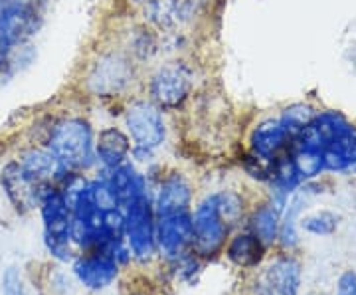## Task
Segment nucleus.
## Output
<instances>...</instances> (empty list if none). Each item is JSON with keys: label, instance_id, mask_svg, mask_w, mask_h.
Returning <instances> with one entry per match:
<instances>
[{"label": "nucleus", "instance_id": "nucleus-1", "mask_svg": "<svg viewBox=\"0 0 356 295\" xmlns=\"http://www.w3.org/2000/svg\"><path fill=\"white\" fill-rule=\"evenodd\" d=\"M48 149L64 170L88 167L93 151V135L89 123L81 119H64L51 129Z\"/></svg>", "mask_w": 356, "mask_h": 295}, {"label": "nucleus", "instance_id": "nucleus-2", "mask_svg": "<svg viewBox=\"0 0 356 295\" xmlns=\"http://www.w3.org/2000/svg\"><path fill=\"white\" fill-rule=\"evenodd\" d=\"M42 218L46 228V244L50 252L60 260H70V240H72V208L65 202L60 191L48 189L42 196Z\"/></svg>", "mask_w": 356, "mask_h": 295}, {"label": "nucleus", "instance_id": "nucleus-3", "mask_svg": "<svg viewBox=\"0 0 356 295\" xmlns=\"http://www.w3.org/2000/svg\"><path fill=\"white\" fill-rule=\"evenodd\" d=\"M156 222L153 216V208L149 202L147 193L137 196L125 206V236H127L129 250L137 260H149L154 254L156 246Z\"/></svg>", "mask_w": 356, "mask_h": 295}, {"label": "nucleus", "instance_id": "nucleus-4", "mask_svg": "<svg viewBox=\"0 0 356 295\" xmlns=\"http://www.w3.org/2000/svg\"><path fill=\"white\" fill-rule=\"evenodd\" d=\"M127 129L131 139L135 143L137 153L149 154L165 141L166 129L163 113L153 103L137 102L127 109Z\"/></svg>", "mask_w": 356, "mask_h": 295}, {"label": "nucleus", "instance_id": "nucleus-5", "mask_svg": "<svg viewBox=\"0 0 356 295\" xmlns=\"http://www.w3.org/2000/svg\"><path fill=\"white\" fill-rule=\"evenodd\" d=\"M192 230H194V248L204 254L212 256L226 242L229 224L220 214L216 194L208 196L202 205L192 214Z\"/></svg>", "mask_w": 356, "mask_h": 295}, {"label": "nucleus", "instance_id": "nucleus-6", "mask_svg": "<svg viewBox=\"0 0 356 295\" xmlns=\"http://www.w3.org/2000/svg\"><path fill=\"white\" fill-rule=\"evenodd\" d=\"M192 91V72L184 64H168L154 74L151 95L159 107L172 109L184 102Z\"/></svg>", "mask_w": 356, "mask_h": 295}, {"label": "nucleus", "instance_id": "nucleus-7", "mask_svg": "<svg viewBox=\"0 0 356 295\" xmlns=\"http://www.w3.org/2000/svg\"><path fill=\"white\" fill-rule=\"evenodd\" d=\"M156 244L168 257H178L194 244L191 212H178L168 216H156Z\"/></svg>", "mask_w": 356, "mask_h": 295}, {"label": "nucleus", "instance_id": "nucleus-8", "mask_svg": "<svg viewBox=\"0 0 356 295\" xmlns=\"http://www.w3.org/2000/svg\"><path fill=\"white\" fill-rule=\"evenodd\" d=\"M2 184L6 189L8 198L13 200V205L20 212L32 210L38 202H42L44 184L32 179L24 168H22L20 163H10L8 167L2 170Z\"/></svg>", "mask_w": 356, "mask_h": 295}, {"label": "nucleus", "instance_id": "nucleus-9", "mask_svg": "<svg viewBox=\"0 0 356 295\" xmlns=\"http://www.w3.org/2000/svg\"><path fill=\"white\" fill-rule=\"evenodd\" d=\"M301 282V268L293 257H280L267 266L257 282L259 295H297Z\"/></svg>", "mask_w": 356, "mask_h": 295}, {"label": "nucleus", "instance_id": "nucleus-10", "mask_svg": "<svg viewBox=\"0 0 356 295\" xmlns=\"http://www.w3.org/2000/svg\"><path fill=\"white\" fill-rule=\"evenodd\" d=\"M77 280L89 289H103L111 285L119 273V264L113 257L99 252H91L88 256L79 257L74 266Z\"/></svg>", "mask_w": 356, "mask_h": 295}, {"label": "nucleus", "instance_id": "nucleus-11", "mask_svg": "<svg viewBox=\"0 0 356 295\" xmlns=\"http://www.w3.org/2000/svg\"><path fill=\"white\" fill-rule=\"evenodd\" d=\"M289 139H295L291 129L287 127L281 119H269L259 123L252 133V149L254 154L271 159Z\"/></svg>", "mask_w": 356, "mask_h": 295}, {"label": "nucleus", "instance_id": "nucleus-12", "mask_svg": "<svg viewBox=\"0 0 356 295\" xmlns=\"http://www.w3.org/2000/svg\"><path fill=\"white\" fill-rule=\"evenodd\" d=\"M191 186L180 175H172L161 184L156 198V216L191 212Z\"/></svg>", "mask_w": 356, "mask_h": 295}, {"label": "nucleus", "instance_id": "nucleus-13", "mask_svg": "<svg viewBox=\"0 0 356 295\" xmlns=\"http://www.w3.org/2000/svg\"><path fill=\"white\" fill-rule=\"evenodd\" d=\"M266 244L252 234H238L228 246V257L238 268H255L261 264Z\"/></svg>", "mask_w": 356, "mask_h": 295}, {"label": "nucleus", "instance_id": "nucleus-14", "mask_svg": "<svg viewBox=\"0 0 356 295\" xmlns=\"http://www.w3.org/2000/svg\"><path fill=\"white\" fill-rule=\"evenodd\" d=\"M129 149H131V145H129L127 135H123L119 129L111 127L99 133V139H97V157H99V161H102L105 167L113 168L123 165L125 159H127Z\"/></svg>", "mask_w": 356, "mask_h": 295}, {"label": "nucleus", "instance_id": "nucleus-15", "mask_svg": "<svg viewBox=\"0 0 356 295\" xmlns=\"http://www.w3.org/2000/svg\"><path fill=\"white\" fill-rule=\"evenodd\" d=\"M20 165H22V168H24L32 179L36 180V182H42V184H44L46 180H50L51 177L64 173V168L58 163V159L51 154L50 149H48V151H42V149H32V151H28V153L22 157Z\"/></svg>", "mask_w": 356, "mask_h": 295}, {"label": "nucleus", "instance_id": "nucleus-16", "mask_svg": "<svg viewBox=\"0 0 356 295\" xmlns=\"http://www.w3.org/2000/svg\"><path fill=\"white\" fill-rule=\"evenodd\" d=\"M280 226V210L273 206L259 208L252 218V232L264 244H273L277 240Z\"/></svg>", "mask_w": 356, "mask_h": 295}, {"label": "nucleus", "instance_id": "nucleus-17", "mask_svg": "<svg viewBox=\"0 0 356 295\" xmlns=\"http://www.w3.org/2000/svg\"><path fill=\"white\" fill-rule=\"evenodd\" d=\"M293 165H295L301 179H313L325 168V165H323V153L321 151H313V149H303V147L293 157Z\"/></svg>", "mask_w": 356, "mask_h": 295}, {"label": "nucleus", "instance_id": "nucleus-18", "mask_svg": "<svg viewBox=\"0 0 356 295\" xmlns=\"http://www.w3.org/2000/svg\"><path fill=\"white\" fill-rule=\"evenodd\" d=\"M89 196L91 202L97 210L102 212H109V210H117L119 208V200L115 196L113 189L107 180H95L89 184Z\"/></svg>", "mask_w": 356, "mask_h": 295}, {"label": "nucleus", "instance_id": "nucleus-19", "mask_svg": "<svg viewBox=\"0 0 356 295\" xmlns=\"http://www.w3.org/2000/svg\"><path fill=\"white\" fill-rule=\"evenodd\" d=\"M303 228L317 236H331L337 230V216L331 212H318L303 220Z\"/></svg>", "mask_w": 356, "mask_h": 295}, {"label": "nucleus", "instance_id": "nucleus-20", "mask_svg": "<svg viewBox=\"0 0 356 295\" xmlns=\"http://www.w3.org/2000/svg\"><path fill=\"white\" fill-rule=\"evenodd\" d=\"M216 200L218 208H220V214L224 216V220L228 222L229 226L242 216V200H240L238 194L220 193L216 194Z\"/></svg>", "mask_w": 356, "mask_h": 295}, {"label": "nucleus", "instance_id": "nucleus-21", "mask_svg": "<svg viewBox=\"0 0 356 295\" xmlns=\"http://www.w3.org/2000/svg\"><path fill=\"white\" fill-rule=\"evenodd\" d=\"M2 295H24L22 278L16 268H8L2 276Z\"/></svg>", "mask_w": 356, "mask_h": 295}, {"label": "nucleus", "instance_id": "nucleus-22", "mask_svg": "<svg viewBox=\"0 0 356 295\" xmlns=\"http://www.w3.org/2000/svg\"><path fill=\"white\" fill-rule=\"evenodd\" d=\"M337 295H356V271L346 270L339 278L337 283Z\"/></svg>", "mask_w": 356, "mask_h": 295}]
</instances>
